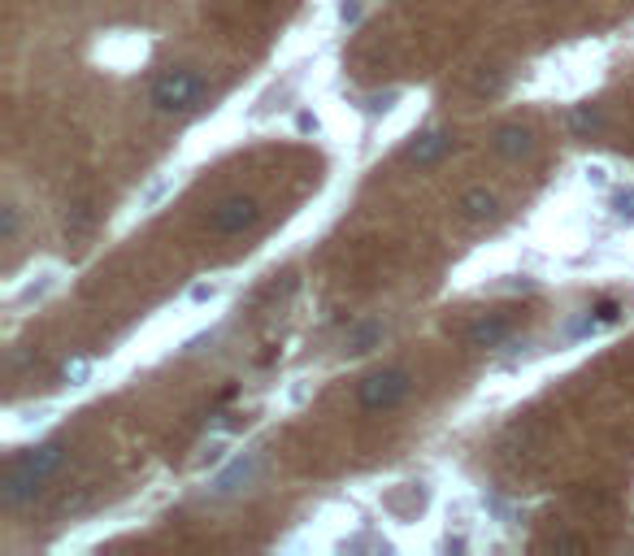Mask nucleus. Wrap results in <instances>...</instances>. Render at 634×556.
Returning a JSON list of instances; mask_svg holds the SVG:
<instances>
[{"label": "nucleus", "instance_id": "0eeeda50", "mask_svg": "<svg viewBox=\"0 0 634 556\" xmlns=\"http://www.w3.org/2000/svg\"><path fill=\"white\" fill-rule=\"evenodd\" d=\"M509 335H513V322L509 318H478V322H470L465 344L470 348H500Z\"/></svg>", "mask_w": 634, "mask_h": 556}, {"label": "nucleus", "instance_id": "6e6552de", "mask_svg": "<svg viewBox=\"0 0 634 556\" xmlns=\"http://www.w3.org/2000/svg\"><path fill=\"white\" fill-rule=\"evenodd\" d=\"M61 461H65V448H61V444H44V448H31V453L17 457V466H26L31 474H39L44 483L61 470Z\"/></svg>", "mask_w": 634, "mask_h": 556}, {"label": "nucleus", "instance_id": "7ed1b4c3", "mask_svg": "<svg viewBox=\"0 0 634 556\" xmlns=\"http://www.w3.org/2000/svg\"><path fill=\"white\" fill-rule=\"evenodd\" d=\"M261 222V205L253 196H227L214 213H209V231L214 235H244L248 226Z\"/></svg>", "mask_w": 634, "mask_h": 556}, {"label": "nucleus", "instance_id": "f8f14e48", "mask_svg": "<svg viewBox=\"0 0 634 556\" xmlns=\"http://www.w3.org/2000/svg\"><path fill=\"white\" fill-rule=\"evenodd\" d=\"M248 479H253V461H235V466L218 479V492H235V487H240V483H248Z\"/></svg>", "mask_w": 634, "mask_h": 556}, {"label": "nucleus", "instance_id": "39448f33", "mask_svg": "<svg viewBox=\"0 0 634 556\" xmlns=\"http://www.w3.org/2000/svg\"><path fill=\"white\" fill-rule=\"evenodd\" d=\"M491 148L504 161H526V157H535V131L522 126V122H504V126L491 131Z\"/></svg>", "mask_w": 634, "mask_h": 556}, {"label": "nucleus", "instance_id": "6ab92c4d", "mask_svg": "<svg viewBox=\"0 0 634 556\" xmlns=\"http://www.w3.org/2000/svg\"><path fill=\"white\" fill-rule=\"evenodd\" d=\"M301 131H317V113H309V109L301 113Z\"/></svg>", "mask_w": 634, "mask_h": 556}, {"label": "nucleus", "instance_id": "f03ea898", "mask_svg": "<svg viewBox=\"0 0 634 556\" xmlns=\"http://www.w3.org/2000/svg\"><path fill=\"white\" fill-rule=\"evenodd\" d=\"M413 392V374L404 366H382V370H369L361 383H356V405L365 413H387L395 409L404 396Z\"/></svg>", "mask_w": 634, "mask_h": 556}, {"label": "nucleus", "instance_id": "20e7f679", "mask_svg": "<svg viewBox=\"0 0 634 556\" xmlns=\"http://www.w3.org/2000/svg\"><path fill=\"white\" fill-rule=\"evenodd\" d=\"M39 487H44V479H39V474H31L26 466L9 461V470H4V479H0V505H4V509H17V505L35 501V496H39Z\"/></svg>", "mask_w": 634, "mask_h": 556}, {"label": "nucleus", "instance_id": "f3484780", "mask_svg": "<svg viewBox=\"0 0 634 556\" xmlns=\"http://www.w3.org/2000/svg\"><path fill=\"white\" fill-rule=\"evenodd\" d=\"M361 4H365V0H343V4H339V17H343V22H356Z\"/></svg>", "mask_w": 634, "mask_h": 556}, {"label": "nucleus", "instance_id": "423d86ee", "mask_svg": "<svg viewBox=\"0 0 634 556\" xmlns=\"http://www.w3.org/2000/svg\"><path fill=\"white\" fill-rule=\"evenodd\" d=\"M456 209H461L465 222H496V218H500V196L487 191V187H470V191L461 196Z\"/></svg>", "mask_w": 634, "mask_h": 556}, {"label": "nucleus", "instance_id": "dca6fc26", "mask_svg": "<svg viewBox=\"0 0 634 556\" xmlns=\"http://www.w3.org/2000/svg\"><path fill=\"white\" fill-rule=\"evenodd\" d=\"M13 239H17V209L4 205V244H13Z\"/></svg>", "mask_w": 634, "mask_h": 556}, {"label": "nucleus", "instance_id": "2eb2a0df", "mask_svg": "<svg viewBox=\"0 0 634 556\" xmlns=\"http://www.w3.org/2000/svg\"><path fill=\"white\" fill-rule=\"evenodd\" d=\"M65 226H70V235H83V231L92 226V213H87V209H74V218H70Z\"/></svg>", "mask_w": 634, "mask_h": 556}, {"label": "nucleus", "instance_id": "a211bd4d", "mask_svg": "<svg viewBox=\"0 0 634 556\" xmlns=\"http://www.w3.org/2000/svg\"><path fill=\"white\" fill-rule=\"evenodd\" d=\"M214 292H218V287H214V283H209V287H205V283H200V287H196V292H192V300H209V296H214Z\"/></svg>", "mask_w": 634, "mask_h": 556}, {"label": "nucleus", "instance_id": "f257e3e1", "mask_svg": "<svg viewBox=\"0 0 634 556\" xmlns=\"http://www.w3.org/2000/svg\"><path fill=\"white\" fill-rule=\"evenodd\" d=\"M205 74H196V70H166L157 83H153V109L157 113H192V109H200V100H205Z\"/></svg>", "mask_w": 634, "mask_h": 556}, {"label": "nucleus", "instance_id": "1a4fd4ad", "mask_svg": "<svg viewBox=\"0 0 634 556\" xmlns=\"http://www.w3.org/2000/svg\"><path fill=\"white\" fill-rule=\"evenodd\" d=\"M448 148H452V135H448V131H426L417 144H409V152H404V157H409L413 165H435Z\"/></svg>", "mask_w": 634, "mask_h": 556}, {"label": "nucleus", "instance_id": "9b49d317", "mask_svg": "<svg viewBox=\"0 0 634 556\" xmlns=\"http://www.w3.org/2000/svg\"><path fill=\"white\" fill-rule=\"evenodd\" d=\"M565 126H570L574 135H596V131L605 126V113H600L596 104H578V109L565 113Z\"/></svg>", "mask_w": 634, "mask_h": 556}, {"label": "nucleus", "instance_id": "4468645a", "mask_svg": "<svg viewBox=\"0 0 634 556\" xmlns=\"http://www.w3.org/2000/svg\"><path fill=\"white\" fill-rule=\"evenodd\" d=\"M500 87H504V78H500V74H483V78L474 83V91H478V96H491V91H500Z\"/></svg>", "mask_w": 634, "mask_h": 556}, {"label": "nucleus", "instance_id": "9d476101", "mask_svg": "<svg viewBox=\"0 0 634 556\" xmlns=\"http://www.w3.org/2000/svg\"><path fill=\"white\" fill-rule=\"evenodd\" d=\"M382 344V322H356L343 339V353H369Z\"/></svg>", "mask_w": 634, "mask_h": 556}, {"label": "nucleus", "instance_id": "ddd939ff", "mask_svg": "<svg viewBox=\"0 0 634 556\" xmlns=\"http://www.w3.org/2000/svg\"><path fill=\"white\" fill-rule=\"evenodd\" d=\"M395 100H400V91H382V96H369V100H365V109H369V113H387Z\"/></svg>", "mask_w": 634, "mask_h": 556}]
</instances>
